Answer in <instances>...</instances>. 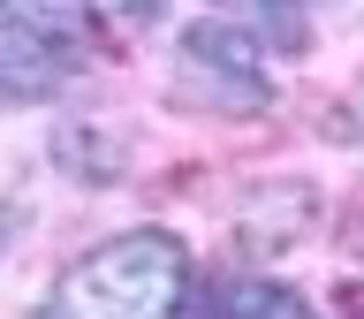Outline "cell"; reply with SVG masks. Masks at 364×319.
Returning <instances> with one entry per match:
<instances>
[{
  "instance_id": "6da1fadb",
  "label": "cell",
  "mask_w": 364,
  "mask_h": 319,
  "mask_svg": "<svg viewBox=\"0 0 364 319\" xmlns=\"http://www.w3.org/2000/svg\"><path fill=\"white\" fill-rule=\"evenodd\" d=\"M190 289V251L167 228H129L61 273L46 319H167Z\"/></svg>"
},
{
  "instance_id": "7a4b0ae2",
  "label": "cell",
  "mask_w": 364,
  "mask_h": 319,
  "mask_svg": "<svg viewBox=\"0 0 364 319\" xmlns=\"http://www.w3.org/2000/svg\"><path fill=\"white\" fill-rule=\"evenodd\" d=\"M311 221H318L311 182H250L243 205H235V244L250 258H281V251H296L311 236Z\"/></svg>"
},
{
  "instance_id": "3957f363",
  "label": "cell",
  "mask_w": 364,
  "mask_h": 319,
  "mask_svg": "<svg viewBox=\"0 0 364 319\" xmlns=\"http://www.w3.org/2000/svg\"><path fill=\"white\" fill-rule=\"evenodd\" d=\"M182 61L198 68V76H220L228 107H266L273 91L258 76V38H250L243 23H190L182 31Z\"/></svg>"
},
{
  "instance_id": "277c9868",
  "label": "cell",
  "mask_w": 364,
  "mask_h": 319,
  "mask_svg": "<svg viewBox=\"0 0 364 319\" xmlns=\"http://www.w3.org/2000/svg\"><path fill=\"white\" fill-rule=\"evenodd\" d=\"M61 46L38 38V31H23V23L0 16V99H46V91L61 84Z\"/></svg>"
},
{
  "instance_id": "5b68a950",
  "label": "cell",
  "mask_w": 364,
  "mask_h": 319,
  "mask_svg": "<svg viewBox=\"0 0 364 319\" xmlns=\"http://www.w3.org/2000/svg\"><path fill=\"white\" fill-rule=\"evenodd\" d=\"M0 16L8 23H23V31H38V38H76L84 46L91 38V16H84V0H0Z\"/></svg>"
},
{
  "instance_id": "8992f818",
  "label": "cell",
  "mask_w": 364,
  "mask_h": 319,
  "mask_svg": "<svg viewBox=\"0 0 364 319\" xmlns=\"http://www.w3.org/2000/svg\"><path fill=\"white\" fill-rule=\"evenodd\" d=\"M53 152H61V160H76V175H84V182H107V175H114V145H99L91 130H68Z\"/></svg>"
},
{
  "instance_id": "52a82bcc",
  "label": "cell",
  "mask_w": 364,
  "mask_h": 319,
  "mask_svg": "<svg viewBox=\"0 0 364 319\" xmlns=\"http://www.w3.org/2000/svg\"><path fill=\"white\" fill-rule=\"evenodd\" d=\"M220 8H235V16H258V23H273V31H281V46H304V38H296V16H289V0H220Z\"/></svg>"
},
{
  "instance_id": "ba28073f",
  "label": "cell",
  "mask_w": 364,
  "mask_h": 319,
  "mask_svg": "<svg viewBox=\"0 0 364 319\" xmlns=\"http://www.w3.org/2000/svg\"><path fill=\"white\" fill-rule=\"evenodd\" d=\"M114 8H122V16H136V23H152V16H159V0H114Z\"/></svg>"
},
{
  "instance_id": "9c48e42d",
  "label": "cell",
  "mask_w": 364,
  "mask_h": 319,
  "mask_svg": "<svg viewBox=\"0 0 364 319\" xmlns=\"http://www.w3.org/2000/svg\"><path fill=\"white\" fill-rule=\"evenodd\" d=\"M213 319H235V312H228V304H220V312H213Z\"/></svg>"
},
{
  "instance_id": "30bf717a",
  "label": "cell",
  "mask_w": 364,
  "mask_h": 319,
  "mask_svg": "<svg viewBox=\"0 0 364 319\" xmlns=\"http://www.w3.org/2000/svg\"><path fill=\"white\" fill-rule=\"evenodd\" d=\"M304 319H311V312H304Z\"/></svg>"
}]
</instances>
